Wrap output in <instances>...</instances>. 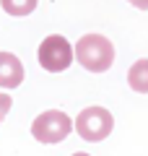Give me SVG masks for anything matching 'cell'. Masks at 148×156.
<instances>
[{
    "label": "cell",
    "instance_id": "30bf717a",
    "mask_svg": "<svg viewBox=\"0 0 148 156\" xmlns=\"http://www.w3.org/2000/svg\"><path fill=\"white\" fill-rule=\"evenodd\" d=\"M73 156H91V154H83V151H78V154H73Z\"/></svg>",
    "mask_w": 148,
    "mask_h": 156
},
{
    "label": "cell",
    "instance_id": "6da1fadb",
    "mask_svg": "<svg viewBox=\"0 0 148 156\" xmlns=\"http://www.w3.org/2000/svg\"><path fill=\"white\" fill-rule=\"evenodd\" d=\"M73 57L91 73H104L115 62V44L101 34H86L76 42Z\"/></svg>",
    "mask_w": 148,
    "mask_h": 156
},
{
    "label": "cell",
    "instance_id": "5b68a950",
    "mask_svg": "<svg viewBox=\"0 0 148 156\" xmlns=\"http://www.w3.org/2000/svg\"><path fill=\"white\" fill-rule=\"evenodd\" d=\"M23 83V65L13 52H0V89H16Z\"/></svg>",
    "mask_w": 148,
    "mask_h": 156
},
{
    "label": "cell",
    "instance_id": "9c48e42d",
    "mask_svg": "<svg viewBox=\"0 0 148 156\" xmlns=\"http://www.w3.org/2000/svg\"><path fill=\"white\" fill-rule=\"evenodd\" d=\"M130 5H135V8H140V11H148V0H127Z\"/></svg>",
    "mask_w": 148,
    "mask_h": 156
},
{
    "label": "cell",
    "instance_id": "7a4b0ae2",
    "mask_svg": "<svg viewBox=\"0 0 148 156\" xmlns=\"http://www.w3.org/2000/svg\"><path fill=\"white\" fill-rule=\"evenodd\" d=\"M112 128H115V117H112V112L104 109V107H96V104L81 109V115H78L76 122H73V130H76L83 140H88V143L104 140L107 135L112 133Z\"/></svg>",
    "mask_w": 148,
    "mask_h": 156
},
{
    "label": "cell",
    "instance_id": "3957f363",
    "mask_svg": "<svg viewBox=\"0 0 148 156\" xmlns=\"http://www.w3.org/2000/svg\"><path fill=\"white\" fill-rule=\"evenodd\" d=\"M73 133V120L60 109H47L31 122V135L39 143H60Z\"/></svg>",
    "mask_w": 148,
    "mask_h": 156
},
{
    "label": "cell",
    "instance_id": "ba28073f",
    "mask_svg": "<svg viewBox=\"0 0 148 156\" xmlns=\"http://www.w3.org/2000/svg\"><path fill=\"white\" fill-rule=\"evenodd\" d=\"M11 104H13V99L0 91V125H3V120H5V115L11 112Z\"/></svg>",
    "mask_w": 148,
    "mask_h": 156
},
{
    "label": "cell",
    "instance_id": "52a82bcc",
    "mask_svg": "<svg viewBox=\"0 0 148 156\" xmlns=\"http://www.w3.org/2000/svg\"><path fill=\"white\" fill-rule=\"evenodd\" d=\"M39 0H0V5L8 16H29L37 8Z\"/></svg>",
    "mask_w": 148,
    "mask_h": 156
},
{
    "label": "cell",
    "instance_id": "277c9868",
    "mask_svg": "<svg viewBox=\"0 0 148 156\" xmlns=\"http://www.w3.org/2000/svg\"><path fill=\"white\" fill-rule=\"evenodd\" d=\"M39 65L49 73H60V70H68L73 62V47L65 37L60 34H49L44 37V42L39 44Z\"/></svg>",
    "mask_w": 148,
    "mask_h": 156
},
{
    "label": "cell",
    "instance_id": "8992f818",
    "mask_svg": "<svg viewBox=\"0 0 148 156\" xmlns=\"http://www.w3.org/2000/svg\"><path fill=\"white\" fill-rule=\"evenodd\" d=\"M127 83L138 94H148V57L132 62V68L127 70Z\"/></svg>",
    "mask_w": 148,
    "mask_h": 156
}]
</instances>
